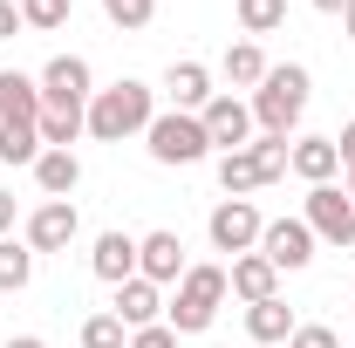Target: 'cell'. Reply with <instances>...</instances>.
I'll list each match as a JSON object with an SVG mask.
<instances>
[{
  "instance_id": "obj_1",
  "label": "cell",
  "mask_w": 355,
  "mask_h": 348,
  "mask_svg": "<svg viewBox=\"0 0 355 348\" xmlns=\"http://www.w3.org/2000/svg\"><path fill=\"white\" fill-rule=\"evenodd\" d=\"M150 116H157V89L123 76V82L96 89L89 96V137L96 143H123V137H144L150 130Z\"/></svg>"
},
{
  "instance_id": "obj_2",
  "label": "cell",
  "mask_w": 355,
  "mask_h": 348,
  "mask_svg": "<svg viewBox=\"0 0 355 348\" xmlns=\"http://www.w3.org/2000/svg\"><path fill=\"white\" fill-rule=\"evenodd\" d=\"M308 69L301 62H273L266 82L253 89V130L260 137H294V123L308 116Z\"/></svg>"
},
{
  "instance_id": "obj_3",
  "label": "cell",
  "mask_w": 355,
  "mask_h": 348,
  "mask_svg": "<svg viewBox=\"0 0 355 348\" xmlns=\"http://www.w3.org/2000/svg\"><path fill=\"white\" fill-rule=\"evenodd\" d=\"M225 266H184V280L171 287V301H164V321H171L178 335H205L212 321H219L225 307Z\"/></svg>"
},
{
  "instance_id": "obj_4",
  "label": "cell",
  "mask_w": 355,
  "mask_h": 348,
  "mask_svg": "<svg viewBox=\"0 0 355 348\" xmlns=\"http://www.w3.org/2000/svg\"><path fill=\"white\" fill-rule=\"evenodd\" d=\"M144 150L157 164H205L212 157V137H205V123L191 110H157L150 130H144Z\"/></svg>"
},
{
  "instance_id": "obj_5",
  "label": "cell",
  "mask_w": 355,
  "mask_h": 348,
  "mask_svg": "<svg viewBox=\"0 0 355 348\" xmlns=\"http://www.w3.org/2000/svg\"><path fill=\"white\" fill-rule=\"evenodd\" d=\"M260 232H266V218L253 198H219L212 205V218H205V239H212V253H260Z\"/></svg>"
},
{
  "instance_id": "obj_6",
  "label": "cell",
  "mask_w": 355,
  "mask_h": 348,
  "mask_svg": "<svg viewBox=\"0 0 355 348\" xmlns=\"http://www.w3.org/2000/svg\"><path fill=\"white\" fill-rule=\"evenodd\" d=\"M35 82H42V103H48V110H62V116H83L89 96H96V76H89L83 55H55Z\"/></svg>"
},
{
  "instance_id": "obj_7",
  "label": "cell",
  "mask_w": 355,
  "mask_h": 348,
  "mask_svg": "<svg viewBox=\"0 0 355 348\" xmlns=\"http://www.w3.org/2000/svg\"><path fill=\"white\" fill-rule=\"evenodd\" d=\"M308 232L321 246H355V198L342 184H308Z\"/></svg>"
},
{
  "instance_id": "obj_8",
  "label": "cell",
  "mask_w": 355,
  "mask_h": 348,
  "mask_svg": "<svg viewBox=\"0 0 355 348\" xmlns=\"http://www.w3.org/2000/svg\"><path fill=\"white\" fill-rule=\"evenodd\" d=\"M76 232H83V212H76V198H42L35 212H28V246H35V260L42 253H69L76 246Z\"/></svg>"
},
{
  "instance_id": "obj_9",
  "label": "cell",
  "mask_w": 355,
  "mask_h": 348,
  "mask_svg": "<svg viewBox=\"0 0 355 348\" xmlns=\"http://www.w3.org/2000/svg\"><path fill=\"white\" fill-rule=\"evenodd\" d=\"M198 123H205V137H212V150H246V143H253V103H239V96H232V89H225V96H212V103H205V110H198Z\"/></svg>"
},
{
  "instance_id": "obj_10",
  "label": "cell",
  "mask_w": 355,
  "mask_h": 348,
  "mask_svg": "<svg viewBox=\"0 0 355 348\" xmlns=\"http://www.w3.org/2000/svg\"><path fill=\"white\" fill-rule=\"evenodd\" d=\"M260 253L280 266V273H301V266L314 260V232H308V218H266Z\"/></svg>"
},
{
  "instance_id": "obj_11",
  "label": "cell",
  "mask_w": 355,
  "mask_h": 348,
  "mask_svg": "<svg viewBox=\"0 0 355 348\" xmlns=\"http://www.w3.org/2000/svg\"><path fill=\"white\" fill-rule=\"evenodd\" d=\"M184 239H178V232H144V239H137V273H144V280H150V287H178V280H184Z\"/></svg>"
},
{
  "instance_id": "obj_12",
  "label": "cell",
  "mask_w": 355,
  "mask_h": 348,
  "mask_svg": "<svg viewBox=\"0 0 355 348\" xmlns=\"http://www.w3.org/2000/svg\"><path fill=\"white\" fill-rule=\"evenodd\" d=\"M225 287H232V301H273L280 294V266L266 260V253H239V260L225 266Z\"/></svg>"
},
{
  "instance_id": "obj_13",
  "label": "cell",
  "mask_w": 355,
  "mask_h": 348,
  "mask_svg": "<svg viewBox=\"0 0 355 348\" xmlns=\"http://www.w3.org/2000/svg\"><path fill=\"white\" fill-rule=\"evenodd\" d=\"M89 273L110 280V287L137 280V239H130V232H96V246H89Z\"/></svg>"
},
{
  "instance_id": "obj_14",
  "label": "cell",
  "mask_w": 355,
  "mask_h": 348,
  "mask_svg": "<svg viewBox=\"0 0 355 348\" xmlns=\"http://www.w3.org/2000/svg\"><path fill=\"white\" fill-rule=\"evenodd\" d=\"M110 314H116L130 335H137V328H157V321H164V287H150V280L137 273V280L116 287V307H110Z\"/></svg>"
},
{
  "instance_id": "obj_15",
  "label": "cell",
  "mask_w": 355,
  "mask_h": 348,
  "mask_svg": "<svg viewBox=\"0 0 355 348\" xmlns=\"http://www.w3.org/2000/svg\"><path fill=\"white\" fill-rule=\"evenodd\" d=\"M164 96H171V110H191V116H198L219 89H212V69H205V62H171V69H164Z\"/></svg>"
},
{
  "instance_id": "obj_16",
  "label": "cell",
  "mask_w": 355,
  "mask_h": 348,
  "mask_svg": "<svg viewBox=\"0 0 355 348\" xmlns=\"http://www.w3.org/2000/svg\"><path fill=\"white\" fill-rule=\"evenodd\" d=\"M42 82L21 69H0V123H42Z\"/></svg>"
},
{
  "instance_id": "obj_17",
  "label": "cell",
  "mask_w": 355,
  "mask_h": 348,
  "mask_svg": "<svg viewBox=\"0 0 355 348\" xmlns=\"http://www.w3.org/2000/svg\"><path fill=\"white\" fill-rule=\"evenodd\" d=\"M287 171L308 177V184H335V171H342V150H335V137H294V157H287Z\"/></svg>"
},
{
  "instance_id": "obj_18",
  "label": "cell",
  "mask_w": 355,
  "mask_h": 348,
  "mask_svg": "<svg viewBox=\"0 0 355 348\" xmlns=\"http://www.w3.org/2000/svg\"><path fill=\"white\" fill-rule=\"evenodd\" d=\"M35 184H42V198H76L83 157H76V150H42V157H35Z\"/></svg>"
},
{
  "instance_id": "obj_19",
  "label": "cell",
  "mask_w": 355,
  "mask_h": 348,
  "mask_svg": "<svg viewBox=\"0 0 355 348\" xmlns=\"http://www.w3.org/2000/svg\"><path fill=\"white\" fill-rule=\"evenodd\" d=\"M294 328H301V321H294V307L280 301V294H273V301H253V307H246V335H253V348L287 342Z\"/></svg>"
},
{
  "instance_id": "obj_20",
  "label": "cell",
  "mask_w": 355,
  "mask_h": 348,
  "mask_svg": "<svg viewBox=\"0 0 355 348\" xmlns=\"http://www.w3.org/2000/svg\"><path fill=\"white\" fill-rule=\"evenodd\" d=\"M260 184H266V171H260V157H253V143L219 157V191H225V198H253Z\"/></svg>"
},
{
  "instance_id": "obj_21",
  "label": "cell",
  "mask_w": 355,
  "mask_h": 348,
  "mask_svg": "<svg viewBox=\"0 0 355 348\" xmlns=\"http://www.w3.org/2000/svg\"><path fill=\"white\" fill-rule=\"evenodd\" d=\"M266 69H273V62H266L260 42H232V48H225V62H219V76H225L232 89H260Z\"/></svg>"
},
{
  "instance_id": "obj_22",
  "label": "cell",
  "mask_w": 355,
  "mask_h": 348,
  "mask_svg": "<svg viewBox=\"0 0 355 348\" xmlns=\"http://www.w3.org/2000/svg\"><path fill=\"white\" fill-rule=\"evenodd\" d=\"M232 14H239V35H246V42L287 28V0H232Z\"/></svg>"
},
{
  "instance_id": "obj_23",
  "label": "cell",
  "mask_w": 355,
  "mask_h": 348,
  "mask_svg": "<svg viewBox=\"0 0 355 348\" xmlns=\"http://www.w3.org/2000/svg\"><path fill=\"white\" fill-rule=\"evenodd\" d=\"M35 280V246L28 239H0V294H21Z\"/></svg>"
},
{
  "instance_id": "obj_24",
  "label": "cell",
  "mask_w": 355,
  "mask_h": 348,
  "mask_svg": "<svg viewBox=\"0 0 355 348\" xmlns=\"http://www.w3.org/2000/svg\"><path fill=\"white\" fill-rule=\"evenodd\" d=\"M35 157H42V130L35 123H0V164H28L35 171Z\"/></svg>"
},
{
  "instance_id": "obj_25",
  "label": "cell",
  "mask_w": 355,
  "mask_h": 348,
  "mask_svg": "<svg viewBox=\"0 0 355 348\" xmlns=\"http://www.w3.org/2000/svg\"><path fill=\"white\" fill-rule=\"evenodd\" d=\"M35 130H42V150H76V137L89 130V110H83V116H62V110H42V123H35Z\"/></svg>"
},
{
  "instance_id": "obj_26",
  "label": "cell",
  "mask_w": 355,
  "mask_h": 348,
  "mask_svg": "<svg viewBox=\"0 0 355 348\" xmlns=\"http://www.w3.org/2000/svg\"><path fill=\"white\" fill-rule=\"evenodd\" d=\"M103 14H110V28H123V35H144V28L157 21V0H103Z\"/></svg>"
},
{
  "instance_id": "obj_27",
  "label": "cell",
  "mask_w": 355,
  "mask_h": 348,
  "mask_svg": "<svg viewBox=\"0 0 355 348\" xmlns=\"http://www.w3.org/2000/svg\"><path fill=\"white\" fill-rule=\"evenodd\" d=\"M83 348H130V328L103 307V314H89V321H83Z\"/></svg>"
},
{
  "instance_id": "obj_28",
  "label": "cell",
  "mask_w": 355,
  "mask_h": 348,
  "mask_svg": "<svg viewBox=\"0 0 355 348\" xmlns=\"http://www.w3.org/2000/svg\"><path fill=\"white\" fill-rule=\"evenodd\" d=\"M21 28H35V35L69 28V0H21Z\"/></svg>"
},
{
  "instance_id": "obj_29",
  "label": "cell",
  "mask_w": 355,
  "mask_h": 348,
  "mask_svg": "<svg viewBox=\"0 0 355 348\" xmlns=\"http://www.w3.org/2000/svg\"><path fill=\"white\" fill-rule=\"evenodd\" d=\"M253 157H260L266 184H273V177H287V157H294V143H287V137H253Z\"/></svg>"
},
{
  "instance_id": "obj_30",
  "label": "cell",
  "mask_w": 355,
  "mask_h": 348,
  "mask_svg": "<svg viewBox=\"0 0 355 348\" xmlns=\"http://www.w3.org/2000/svg\"><path fill=\"white\" fill-rule=\"evenodd\" d=\"M287 348H342V342H335V328L308 321V328H294V335H287Z\"/></svg>"
},
{
  "instance_id": "obj_31",
  "label": "cell",
  "mask_w": 355,
  "mask_h": 348,
  "mask_svg": "<svg viewBox=\"0 0 355 348\" xmlns=\"http://www.w3.org/2000/svg\"><path fill=\"white\" fill-rule=\"evenodd\" d=\"M130 348H178V328H171V321H157V328H137Z\"/></svg>"
},
{
  "instance_id": "obj_32",
  "label": "cell",
  "mask_w": 355,
  "mask_h": 348,
  "mask_svg": "<svg viewBox=\"0 0 355 348\" xmlns=\"http://www.w3.org/2000/svg\"><path fill=\"white\" fill-rule=\"evenodd\" d=\"M335 150H342V171H355V116L342 123V137H335Z\"/></svg>"
},
{
  "instance_id": "obj_33",
  "label": "cell",
  "mask_w": 355,
  "mask_h": 348,
  "mask_svg": "<svg viewBox=\"0 0 355 348\" xmlns=\"http://www.w3.org/2000/svg\"><path fill=\"white\" fill-rule=\"evenodd\" d=\"M21 35V0H0V42Z\"/></svg>"
},
{
  "instance_id": "obj_34",
  "label": "cell",
  "mask_w": 355,
  "mask_h": 348,
  "mask_svg": "<svg viewBox=\"0 0 355 348\" xmlns=\"http://www.w3.org/2000/svg\"><path fill=\"white\" fill-rule=\"evenodd\" d=\"M7 232H14V198L0 191V239H7Z\"/></svg>"
},
{
  "instance_id": "obj_35",
  "label": "cell",
  "mask_w": 355,
  "mask_h": 348,
  "mask_svg": "<svg viewBox=\"0 0 355 348\" xmlns=\"http://www.w3.org/2000/svg\"><path fill=\"white\" fill-rule=\"evenodd\" d=\"M0 348H48V342H42V335H7Z\"/></svg>"
},
{
  "instance_id": "obj_36",
  "label": "cell",
  "mask_w": 355,
  "mask_h": 348,
  "mask_svg": "<svg viewBox=\"0 0 355 348\" xmlns=\"http://www.w3.org/2000/svg\"><path fill=\"white\" fill-rule=\"evenodd\" d=\"M314 7H321V14H349V0H314Z\"/></svg>"
},
{
  "instance_id": "obj_37",
  "label": "cell",
  "mask_w": 355,
  "mask_h": 348,
  "mask_svg": "<svg viewBox=\"0 0 355 348\" xmlns=\"http://www.w3.org/2000/svg\"><path fill=\"white\" fill-rule=\"evenodd\" d=\"M342 35H349V42H355V0H349V14H342Z\"/></svg>"
},
{
  "instance_id": "obj_38",
  "label": "cell",
  "mask_w": 355,
  "mask_h": 348,
  "mask_svg": "<svg viewBox=\"0 0 355 348\" xmlns=\"http://www.w3.org/2000/svg\"><path fill=\"white\" fill-rule=\"evenodd\" d=\"M342 191H349V198H355V171H349V184H342Z\"/></svg>"
},
{
  "instance_id": "obj_39",
  "label": "cell",
  "mask_w": 355,
  "mask_h": 348,
  "mask_svg": "<svg viewBox=\"0 0 355 348\" xmlns=\"http://www.w3.org/2000/svg\"><path fill=\"white\" fill-rule=\"evenodd\" d=\"M349 287H355V280H349Z\"/></svg>"
},
{
  "instance_id": "obj_40",
  "label": "cell",
  "mask_w": 355,
  "mask_h": 348,
  "mask_svg": "<svg viewBox=\"0 0 355 348\" xmlns=\"http://www.w3.org/2000/svg\"><path fill=\"white\" fill-rule=\"evenodd\" d=\"M246 348H253V342H246Z\"/></svg>"
}]
</instances>
